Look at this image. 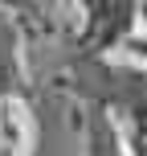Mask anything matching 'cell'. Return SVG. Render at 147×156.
Segmentation results:
<instances>
[{"mask_svg":"<svg viewBox=\"0 0 147 156\" xmlns=\"http://www.w3.org/2000/svg\"><path fill=\"white\" fill-rule=\"evenodd\" d=\"M57 86L78 94L82 107H98L110 119L119 115L127 123V152L147 156V70L106 58H74Z\"/></svg>","mask_w":147,"mask_h":156,"instance_id":"6da1fadb","label":"cell"},{"mask_svg":"<svg viewBox=\"0 0 147 156\" xmlns=\"http://www.w3.org/2000/svg\"><path fill=\"white\" fill-rule=\"evenodd\" d=\"M82 29H78L74 58H106L110 49H123L139 29V8L135 0H86Z\"/></svg>","mask_w":147,"mask_h":156,"instance_id":"7a4b0ae2","label":"cell"},{"mask_svg":"<svg viewBox=\"0 0 147 156\" xmlns=\"http://www.w3.org/2000/svg\"><path fill=\"white\" fill-rule=\"evenodd\" d=\"M4 99L33 103V86L25 74V29L8 4L0 8V103Z\"/></svg>","mask_w":147,"mask_h":156,"instance_id":"3957f363","label":"cell"},{"mask_svg":"<svg viewBox=\"0 0 147 156\" xmlns=\"http://www.w3.org/2000/svg\"><path fill=\"white\" fill-rule=\"evenodd\" d=\"M33 103H0V156H33Z\"/></svg>","mask_w":147,"mask_h":156,"instance_id":"277c9868","label":"cell"}]
</instances>
